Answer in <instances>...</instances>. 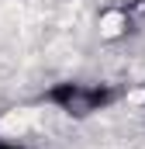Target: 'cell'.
<instances>
[{
	"label": "cell",
	"instance_id": "obj_1",
	"mask_svg": "<svg viewBox=\"0 0 145 149\" xmlns=\"http://www.w3.org/2000/svg\"><path fill=\"white\" fill-rule=\"evenodd\" d=\"M124 24H128V17H124L121 10H107V14L100 17V35L104 38H117Z\"/></svg>",
	"mask_w": 145,
	"mask_h": 149
}]
</instances>
